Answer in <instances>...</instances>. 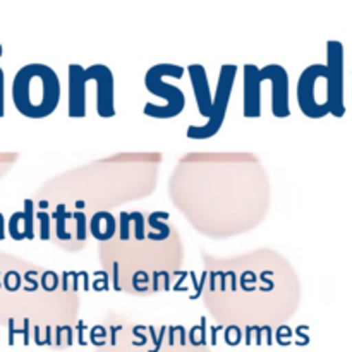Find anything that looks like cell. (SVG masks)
I'll list each match as a JSON object with an SVG mask.
<instances>
[{
    "instance_id": "6da1fadb",
    "label": "cell",
    "mask_w": 352,
    "mask_h": 352,
    "mask_svg": "<svg viewBox=\"0 0 352 352\" xmlns=\"http://www.w3.org/2000/svg\"><path fill=\"white\" fill-rule=\"evenodd\" d=\"M298 103L309 119H322L332 113L344 117V45L327 41V64H311L298 81Z\"/></svg>"
},
{
    "instance_id": "7a4b0ae2",
    "label": "cell",
    "mask_w": 352,
    "mask_h": 352,
    "mask_svg": "<svg viewBox=\"0 0 352 352\" xmlns=\"http://www.w3.org/2000/svg\"><path fill=\"white\" fill-rule=\"evenodd\" d=\"M60 93L57 72L45 64H28L14 76V107L21 116L30 119L52 116L60 103Z\"/></svg>"
},
{
    "instance_id": "3957f363",
    "label": "cell",
    "mask_w": 352,
    "mask_h": 352,
    "mask_svg": "<svg viewBox=\"0 0 352 352\" xmlns=\"http://www.w3.org/2000/svg\"><path fill=\"white\" fill-rule=\"evenodd\" d=\"M148 332H133L129 339H120L110 344L105 352H210L203 344L188 340L181 327H162Z\"/></svg>"
},
{
    "instance_id": "277c9868",
    "label": "cell",
    "mask_w": 352,
    "mask_h": 352,
    "mask_svg": "<svg viewBox=\"0 0 352 352\" xmlns=\"http://www.w3.org/2000/svg\"><path fill=\"white\" fill-rule=\"evenodd\" d=\"M184 74V67L177 64H157L146 72L144 76V86L150 93L155 96L167 100V105L160 107L155 103H146L143 109L144 116L155 117V119H172L177 117L179 113L184 110L186 107V96L177 86L167 85L162 81V76H175V78H182Z\"/></svg>"
},
{
    "instance_id": "5b68a950",
    "label": "cell",
    "mask_w": 352,
    "mask_h": 352,
    "mask_svg": "<svg viewBox=\"0 0 352 352\" xmlns=\"http://www.w3.org/2000/svg\"><path fill=\"white\" fill-rule=\"evenodd\" d=\"M237 74V65L234 64H223L220 69L219 76V86H217L215 96H213V119L210 122L203 124V126H189L186 131L188 138L191 140H208V138L215 136L222 127L223 120H226L227 109H229L230 93H232L234 79Z\"/></svg>"
},
{
    "instance_id": "8992f818",
    "label": "cell",
    "mask_w": 352,
    "mask_h": 352,
    "mask_svg": "<svg viewBox=\"0 0 352 352\" xmlns=\"http://www.w3.org/2000/svg\"><path fill=\"white\" fill-rule=\"evenodd\" d=\"M100 64L89 65L88 69L78 64L69 65V117L86 116V82L98 74Z\"/></svg>"
},
{
    "instance_id": "52a82bcc",
    "label": "cell",
    "mask_w": 352,
    "mask_h": 352,
    "mask_svg": "<svg viewBox=\"0 0 352 352\" xmlns=\"http://www.w3.org/2000/svg\"><path fill=\"white\" fill-rule=\"evenodd\" d=\"M261 74L254 64L244 65V117L254 119L261 116Z\"/></svg>"
},
{
    "instance_id": "ba28073f",
    "label": "cell",
    "mask_w": 352,
    "mask_h": 352,
    "mask_svg": "<svg viewBox=\"0 0 352 352\" xmlns=\"http://www.w3.org/2000/svg\"><path fill=\"white\" fill-rule=\"evenodd\" d=\"M188 69L189 76H191L192 91H195V100L196 105H198L199 116H203L206 119V122H210L213 119V102L205 67L201 64H192Z\"/></svg>"
},
{
    "instance_id": "9c48e42d",
    "label": "cell",
    "mask_w": 352,
    "mask_h": 352,
    "mask_svg": "<svg viewBox=\"0 0 352 352\" xmlns=\"http://www.w3.org/2000/svg\"><path fill=\"white\" fill-rule=\"evenodd\" d=\"M116 229V219L107 212H96L95 215L91 217V220H89V230H91V234L96 239L103 241V243L113 239Z\"/></svg>"
},
{
    "instance_id": "30bf717a",
    "label": "cell",
    "mask_w": 352,
    "mask_h": 352,
    "mask_svg": "<svg viewBox=\"0 0 352 352\" xmlns=\"http://www.w3.org/2000/svg\"><path fill=\"white\" fill-rule=\"evenodd\" d=\"M6 113V74L0 67V117Z\"/></svg>"
},
{
    "instance_id": "8fae6325",
    "label": "cell",
    "mask_w": 352,
    "mask_h": 352,
    "mask_svg": "<svg viewBox=\"0 0 352 352\" xmlns=\"http://www.w3.org/2000/svg\"><path fill=\"white\" fill-rule=\"evenodd\" d=\"M3 230H6V226H3V217H2V213H0V241L6 237V232H3Z\"/></svg>"
},
{
    "instance_id": "7c38bea8",
    "label": "cell",
    "mask_w": 352,
    "mask_h": 352,
    "mask_svg": "<svg viewBox=\"0 0 352 352\" xmlns=\"http://www.w3.org/2000/svg\"><path fill=\"white\" fill-rule=\"evenodd\" d=\"M2 52H3V48H2V45H0V55H2Z\"/></svg>"
}]
</instances>
